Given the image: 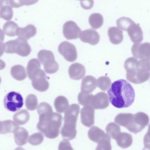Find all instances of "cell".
I'll use <instances>...</instances> for the list:
<instances>
[{
	"label": "cell",
	"instance_id": "6da1fadb",
	"mask_svg": "<svg viewBox=\"0 0 150 150\" xmlns=\"http://www.w3.org/2000/svg\"><path fill=\"white\" fill-rule=\"evenodd\" d=\"M108 99L117 108L130 107L134 102L135 93L132 85L124 79L116 81L108 91Z\"/></svg>",
	"mask_w": 150,
	"mask_h": 150
},
{
	"label": "cell",
	"instance_id": "7a4b0ae2",
	"mask_svg": "<svg viewBox=\"0 0 150 150\" xmlns=\"http://www.w3.org/2000/svg\"><path fill=\"white\" fill-rule=\"evenodd\" d=\"M126 79L134 84H141L150 78V60H138L134 57L127 59L124 64Z\"/></svg>",
	"mask_w": 150,
	"mask_h": 150
},
{
	"label": "cell",
	"instance_id": "3957f363",
	"mask_svg": "<svg viewBox=\"0 0 150 150\" xmlns=\"http://www.w3.org/2000/svg\"><path fill=\"white\" fill-rule=\"evenodd\" d=\"M63 117L60 114L53 111L39 115L38 129L49 139H55L58 137L59 129L62 125Z\"/></svg>",
	"mask_w": 150,
	"mask_h": 150
},
{
	"label": "cell",
	"instance_id": "277c9868",
	"mask_svg": "<svg viewBox=\"0 0 150 150\" xmlns=\"http://www.w3.org/2000/svg\"><path fill=\"white\" fill-rule=\"evenodd\" d=\"M80 107L77 104L70 105L64 112V123L61 129V134L66 140H72L77 135L76 122L79 113Z\"/></svg>",
	"mask_w": 150,
	"mask_h": 150
},
{
	"label": "cell",
	"instance_id": "5b68a950",
	"mask_svg": "<svg viewBox=\"0 0 150 150\" xmlns=\"http://www.w3.org/2000/svg\"><path fill=\"white\" fill-rule=\"evenodd\" d=\"M5 45L6 53H16L21 57H26L31 52V47L28 42L20 38L6 42Z\"/></svg>",
	"mask_w": 150,
	"mask_h": 150
},
{
	"label": "cell",
	"instance_id": "8992f818",
	"mask_svg": "<svg viewBox=\"0 0 150 150\" xmlns=\"http://www.w3.org/2000/svg\"><path fill=\"white\" fill-rule=\"evenodd\" d=\"M38 57L40 63L43 65L45 72L49 74H52L58 71L59 66L55 60L52 52L42 50L38 52Z\"/></svg>",
	"mask_w": 150,
	"mask_h": 150
},
{
	"label": "cell",
	"instance_id": "52a82bcc",
	"mask_svg": "<svg viewBox=\"0 0 150 150\" xmlns=\"http://www.w3.org/2000/svg\"><path fill=\"white\" fill-rule=\"evenodd\" d=\"M149 122L148 116L144 112H139L133 115V117L126 129L130 132L137 133L144 129Z\"/></svg>",
	"mask_w": 150,
	"mask_h": 150
},
{
	"label": "cell",
	"instance_id": "ba28073f",
	"mask_svg": "<svg viewBox=\"0 0 150 150\" xmlns=\"http://www.w3.org/2000/svg\"><path fill=\"white\" fill-rule=\"evenodd\" d=\"M5 108L9 111L16 112L21 109L23 105V99L21 95L15 92L7 94L4 100Z\"/></svg>",
	"mask_w": 150,
	"mask_h": 150
},
{
	"label": "cell",
	"instance_id": "9c48e42d",
	"mask_svg": "<svg viewBox=\"0 0 150 150\" xmlns=\"http://www.w3.org/2000/svg\"><path fill=\"white\" fill-rule=\"evenodd\" d=\"M48 77L45 73L40 69L37 71L31 79L32 85L36 90L44 92L48 90L50 86Z\"/></svg>",
	"mask_w": 150,
	"mask_h": 150
},
{
	"label": "cell",
	"instance_id": "30bf717a",
	"mask_svg": "<svg viewBox=\"0 0 150 150\" xmlns=\"http://www.w3.org/2000/svg\"><path fill=\"white\" fill-rule=\"evenodd\" d=\"M58 51L59 53L68 62H74L78 57L76 47L73 44L67 41L62 42L59 44Z\"/></svg>",
	"mask_w": 150,
	"mask_h": 150
},
{
	"label": "cell",
	"instance_id": "8fae6325",
	"mask_svg": "<svg viewBox=\"0 0 150 150\" xmlns=\"http://www.w3.org/2000/svg\"><path fill=\"white\" fill-rule=\"evenodd\" d=\"M132 53L138 60H150V43L134 44L131 48Z\"/></svg>",
	"mask_w": 150,
	"mask_h": 150
},
{
	"label": "cell",
	"instance_id": "7c38bea8",
	"mask_svg": "<svg viewBox=\"0 0 150 150\" xmlns=\"http://www.w3.org/2000/svg\"><path fill=\"white\" fill-rule=\"evenodd\" d=\"M63 31L64 37L70 40L78 39L81 31L74 22L68 21L64 24Z\"/></svg>",
	"mask_w": 150,
	"mask_h": 150
},
{
	"label": "cell",
	"instance_id": "4fadbf2b",
	"mask_svg": "<svg viewBox=\"0 0 150 150\" xmlns=\"http://www.w3.org/2000/svg\"><path fill=\"white\" fill-rule=\"evenodd\" d=\"M109 105L108 97L104 92H100L92 96L90 106L94 109H104L108 107Z\"/></svg>",
	"mask_w": 150,
	"mask_h": 150
},
{
	"label": "cell",
	"instance_id": "5bb4252c",
	"mask_svg": "<svg viewBox=\"0 0 150 150\" xmlns=\"http://www.w3.org/2000/svg\"><path fill=\"white\" fill-rule=\"evenodd\" d=\"M81 41L84 43L95 45L99 43L100 36L99 33L93 29L86 30L81 31L79 35Z\"/></svg>",
	"mask_w": 150,
	"mask_h": 150
},
{
	"label": "cell",
	"instance_id": "9a60e30c",
	"mask_svg": "<svg viewBox=\"0 0 150 150\" xmlns=\"http://www.w3.org/2000/svg\"><path fill=\"white\" fill-rule=\"evenodd\" d=\"M95 110L90 106H85L81 111V119L83 125L90 127L94 124Z\"/></svg>",
	"mask_w": 150,
	"mask_h": 150
},
{
	"label": "cell",
	"instance_id": "2e32d148",
	"mask_svg": "<svg viewBox=\"0 0 150 150\" xmlns=\"http://www.w3.org/2000/svg\"><path fill=\"white\" fill-rule=\"evenodd\" d=\"M85 67L79 63L72 64L68 69V73L70 78L75 80L82 79L86 74Z\"/></svg>",
	"mask_w": 150,
	"mask_h": 150
},
{
	"label": "cell",
	"instance_id": "e0dca14e",
	"mask_svg": "<svg viewBox=\"0 0 150 150\" xmlns=\"http://www.w3.org/2000/svg\"><path fill=\"white\" fill-rule=\"evenodd\" d=\"M127 31L131 40L134 43H140L143 41V31L138 24L134 22L129 27Z\"/></svg>",
	"mask_w": 150,
	"mask_h": 150
},
{
	"label": "cell",
	"instance_id": "ac0fdd59",
	"mask_svg": "<svg viewBox=\"0 0 150 150\" xmlns=\"http://www.w3.org/2000/svg\"><path fill=\"white\" fill-rule=\"evenodd\" d=\"M36 28L32 24H29L25 28H18L16 30V36L20 39L27 41L35 35Z\"/></svg>",
	"mask_w": 150,
	"mask_h": 150
},
{
	"label": "cell",
	"instance_id": "d6986e66",
	"mask_svg": "<svg viewBox=\"0 0 150 150\" xmlns=\"http://www.w3.org/2000/svg\"><path fill=\"white\" fill-rule=\"evenodd\" d=\"M97 86L96 79L93 76L88 75L83 78L81 81V92L86 93H90L96 88Z\"/></svg>",
	"mask_w": 150,
	"mask_h": 150
},
{
	"label": "cell",
	"instance_id": "ffe728a7",
	"mask_svg": "<svg viewBox=\"0 0 150 150\" xmlns=\"http://www.w3.org/2000/svg\"><path fill=\"white\" fill-rule=\"evenodd\" d=\"M108 35L111 43L118 45L122 42L123 39V31L117 27H110L108 30Z\"/></svg>",
	"mask_w": 150,
	"mask_h": 150
},
{
	"label": "cell",
	"instance_id": "44dd1931",
	"mask_svg": "<svg viewBox=\"0 0 150 150\" xmlns=\"http://www.w3.org/2000/svg\"><path fill=\"white\" fill-rule=\"evenodd\" d=\"M13 8L7 3V1H0V18L8 21L13 18Z\"/></svg>",
	"mask_w": 150,
	"mask_h": 150
},
{
	"label": "cell",
	"instance_id": "7402d4cb",
	"mask_svg": "<svg viewBox=\"0 0 150 150\" xmlns=\"http://www.w3.org/2000/svg\"><path fill=\"white\" fill-rule=\"evenodd\" d=\"M109 136L104 132L103 130L97 127L93 126L92 127L88 132V137L92 141L98 143L100 140Z\"/></svg>",
	"mask_w": 150,
	"mask_h": 150
},
{
	"label": "cell",
	"instance_id": "603a6c76",
	"mask_svg": "<svg viewBox=\"0 0 150 150\" xmlns=\"http://www.w3.org/2000/svg\"><path fill=\"white\" fill-rule=\"evenodd\" d=\"M115 139L117 145L123 149L128 148L132 143V135L127 132H120Z\"/></svg>",
	"mask_w": 150,
	"mask_h": 150
},
{
	"label": "cell",
	"instance_id": "cb8c5ba5",
	"mask_svg": "<svg viewBox=\"0 0 150 150\" xmlns=\"http://www.w3.org/2000/svg\"><path fill=\"white\" fill-rule=\"evenodd\" d=\"M28 131L23 127H20L14 133L15 141L16 144L21 146L26 144L28 139Z\"/></svg>",
	"mask_w": 150,
	"mask_h": 150
},
{
	"label": "cell",
	"instance_id": "d4e9b609",
	"mask_svg": "<svg viewBox=\"0 0 150 150\" xmlns=\"http://www.w3.org/2000/svg\"><path fill=\"white\" fill-rule=\"evenodd\" d=\"M11 74L14 79L19 81L25 79L27 76L25 68L21 65L13 66L11 69Z\"/></svg>",
	"mask_w": 150,
	"mask_h": 150
},
{
	"label": "cell",
	"instance_id": "484cf974",
	"mask_svg": "<svg viewBox=\"0 0 150 150\" xmlns=\"http://www.w3.org/2000/svg\"><path fill=\"white\" fill-rule=\"evenodd\" d=\"M54 107L56 110L59 113H62L65 112L69 107L68 100L65 96H58L54 101Z\"/></svg>",
	"mask_w": 150,
	"mask_h": 150
},
{
	"label": "cell",
	"instance_id": "4316f807",
	"mask_svg": "<svg viewBox=\"0 0 150 150\" xmlns=\"http://www.w3.org/2000/svg\"><path fill=\"white\" fill-rule=\"evenodd\" d=\"M20 128L19 125L11 120H6L1 122V134L14 133Z\"/></svg>",
	"mask_w": 150,
	"mask_h": 150
},
{
	"label": "cell",
	"instance_id": "83f0119b",
	"mask_svg": "<svg viewBox=\"0 0 150 150\" xmlns=\"http://www.w3.org/2000/svg\"><path fill=\"white\" fill-rule=\"evenodd\" d=\"M133 116L131 113H121L115 117V121L119 125L126 128L131 122Z\"/></svg>",
	"mask_w": 150,
	"mask_h": 150
},
{
	"label": "cell",
	"instance_id": "f1b7e54d",
	"mask_svg": "<svg viewBox=\"0 0 150 150\" xmlns=\"http://www.w3.org/2000/svg\"><path fill=\"white\" fill-rule=\"evenodd\" d=\"M88 22L91 27L94 29H98L102 26L103 18L102 15L98 13L92 14L89 16Z\"/></svg>",
	"mask_w": 150,
	"mask_h": 150
},
{
	"label": "cell",
	"instance_id": "f546056e",
	"mask_svg": "<svg viewBox=\"0 0 150 150\" xmlns=\"http://www.w3.org/2000/svg\"><path fill=\"white\" fill-rule=\"evenodd\" d=\"M41 69V64L38 59H30L27 67V73L30 79H31L33 75Z\"/></svg>",
	"mask_w": 150,
	"mask_h": 150
},
{
	"label": "cell",
	"instance_id": "4dcf8cb0",
	"mask_svg": "<svg viewBox=\"0 0 150 150\" xmlns=\"http://www.w3.org/2000/svg\"><path fill=\"white\" fill-rule=\"evenodd\" d=\"M13 120L16 123L19 125H23L28 122L29 120L30 115L26 110H22L15 114Z\"/></svg>",
	"mask_w": 150,
	"mask_h": 150
},
{
	"label": "cell",
	"instance_id": "1f68e13d",
	"mask_svg": "<svg viewBox=\"0 0 150 150\" xmlns=\"http://www.w3.org/2000/svg\"><path fill=\"white\" fill-rule=\"evenodd\" d=\"M19 28L17 24L13 21L7 22L3 27V31L6 35L9 37L16 36V32Z\"/></svg>",
	"mask_w": 150,
	"mask_h": 150
},
{
	"label": "cell",
	"instance_id": "d6a6232c",
	"mask_svg": "<svg viewBox=\"0 0 150 150\" xmlns=\"http://www.w3.org/2000/svg\"><path fill=\"white\" fill-rule=\"evenodd\" d=\"M107 134L113 139H115L121 132V128L119 125L114 122L109 123L106 128Z\"/></svg>",
	"mask_w": 150,
	"mask_h": 150
},
{
	"label": "cell",
	"instance_id": "836d02e7",
	"mask_svg": "<svg viewBox=\"0 0 150 150\" xmlns=\"http://www.w3.org/2000/svg\"><path fill=\"white\" fill-rule=\"evenodd\" d=\"M38 100L37 97L34 94H30L25 100L26 108L29 110H34L37 108Z\"/></svg>",
	"mask_w": 150,
	"mask_h": 150
},
{
	"label": "cell",
	"instance_id": "e575fe53",
	"mask_svg": "<svg viewBox=\"0 0 150 150\" xmlns=\"http://www.w3.org/2000/svg\"><path fill=\"white\" fill-rule=\"evenodd\" d=\"M134 23V22L131 19L125 17L119 18L116 22L118 28L126 31H127L129 27Z\"/></svg>",
	"mask_w": 150,
	"mask_h": 150
},
{
	"label": "cell",
	"instance_id": "d590c367",
	"mask_svg": "<svg viewBox=\"0 0 150 150\" xmlns=\"http://www.w3.org/2000/svg\"><path fill=\"white\" fill-rule=\"evenodd\" d=\"M97 86L103 91H107L111 86L110 79L107 76H102L97 80Z\"/></svg>",
	"mask_w": 150,
	"mask_h": 150
},
{
	"label": "cell",
	"instance_id": "8d00e7d4",
	"mask_svg": "<svg viewBox=\"0 0 150 150\" xmlns=\"http://www.w3.org/2000/svg\"><path fill=\"white\" fill-rule=\"evenodd\" d=\"M111 148L110 137L108 136L98 142L96 150H111Z\"/></svg>",
	"mask_w": 150,
	"mask_h": 150
},
{
	"label": "cell",
	"instance_id": "74e56055",
	"mask_svg": "<svg viewBox=\"0 0 150 150\" xmlns=\"http://www.w3.org/2000/svg\"><path fill=\"white\" fill-rule=\"evenodd\" d=\"M93 95L81 92L78 96V101L82 106H90V101Z\"/></svg>",
	"mask_w": 150,
	"mask_h": 150
},
{
	"label": "cell",
	"instance_id": "f35d334b",
	"mask_svg": "<svg viewBox=\"0 0 150 150\" xmlns=\"http://www.w3.org/2000/svg\"><path fill=\"white\" fill-rule=\"evenodd\" d=\"M44 140V136L40 132H37L31 135L29 138L28 141L32 145L37 146L42 144Z\"/></svg>",
	"mask_w": 150,
	"mask_h": 150
},
{
	"label": "cell",
	"instance_id": "ab89813d",
	"mask_svg": "<svg viewBox=\"0 0 150 150\" xmlns=\"http://www.w3.org/2000/svg\"><path fill=\"white\" fill-rule=\"evenodd\" d=\"M8 4L13 8H19L21 6L33 5L38 2L35 1H7Z\"/></svg>",
	"mask_w": 150,
	"mask_h": 150
},
{
	"label": "cell",
	"instance_id": "60d3db41",
	"mask_svg": "<svg viewBox=\"0 0 150 150\" xmlns=\"http://www.w3.org/2000/svg\"><path fill=\"white\" fill-rule=\"evenodd\" d=\"M38 115H41L44 113L50 111H53L51 106L47 103H41L38 107Z\"/></svg>",
	"mask_w": 150,
	"mask_h": 150
},
{
	"label": "cell",
	"instance_id": "b9f144b4",
	"mask_svg": "<svg viewBox=\"0 0 150 150\" xmlns=\"http://www.w3.org/2000/svg\"><path fill=\"white\" fill-rule=\"evenodd\" d=\"M58 150H74V149L68 140L64 139L59 143Z\"/></svg>",
	"mask_w": 150,
	"mask_h": 150
},
{
	"label": "cell",
	"instance_id": "7bdbcfd3",
	"mask_svg": "<svg viewBox=\"0 0 150 150\" xmlns=\"http://www.w3.org/2000/svg\"><path fill=\"white\" fill-rule=\"evenodd\" d=\"M6 50L5 45L3 43L0 42V57L3 55Z\"/></svg>",
	"mask_w": 150,
	"mask_h": 150
},
{
	"label": "cell",
	"instance_id": "ee69618b",
	"mask_svg": "<svg viewBox=\"0 0 150 150\" xmlns=\"http://www.w3.org/2000/svg\"><path fill=\"white\" fill-rule=\"evenodd\" d=\"M5 39V35L4 32L0 29V42H2Z\"/></svg>",
	"mask_w": 150,
	"mask_h": 150
},
{
	"label": "cell",
	"instance_id": "f6af8a7d",
	"mask_svg": "<svg viewBox=\"0 0 150 150\" xmlns=\"http://www.w3.org/2000/svg\"><path fill=\"white\" fill-rule=\"evenodd\" d=\"M6 66V64L5 62L1 59H0V70H3Z\"/></svg>",
	"mask_w": 150,
	"mask_h": 150
},
{
	"label": "cell",
	"instance_id": "bcb514c9",
	"mask_svg": "<svg viewBox=\"0 0 150 150\" xmlns=\"http://www.w3.org/2000/svg\"><path fill=\"white\" fill-rule=\"evenodd\" d=\"M15 150H25L23 148L21 147H19L16 148Z\"/></svg>",
	"mask_w": 150,
	"mask_h": 150
},
{
	"label": "cell",
	"instance_id": "7dc6e473",
	"mask_svg": "<svg viewBox=\"0 0 150 150\" xmlns=\"http://www.w3.org/2000/svg\"><path fill=\"white\" fill-rule=\"evenodd\" d=\"M1 122L0 121V134H1Z\"/></svg>",
	"mask_w": 150,
	"mask_h": 150
},
{
	"label": "cell",
	"instance_id": "c3c4849f",
	"mask_svg": "<svg viewBox=\"0 0 150 150\" xmlns=\"http://www.w3.org/2000/svg\"><path fill=\"white\" fill-rule=\"evenodd\" d=\"M1 77H0V84H1Z\"/></svg>",
	"mask_w": 150,
	"mask_h": 150
}]
</instances>
